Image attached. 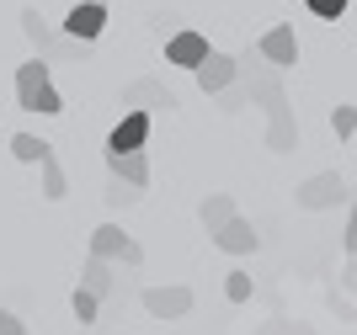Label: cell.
Instances as JSON below:
<instances>
[{"instance_id": "1", "label": "cell", "mask_w": 357, "mask_h": 335, "mask_svg": "<svg viewBox=\"0 0 357 335\" xmlns=\"http://www.w3.org/2000/svg\"><path fill=\"white\" fill-rule=\"evenodd\" d=\"M16 107H22V112H43V117H59L64 112V96L54 91L43 59H32V64L16 70Z\"/></svg>"}, {"instance_id": "2", "label": "cell", "mask_w": 357, "mask_h": 335, "mask_svg": "<svg viewBox=\"0 0 357 335\" xmlns=\"http://www.w3.org/2000/svg\"><path fill=\"white\" fill-rule=\"evenodd\" d=\"M91 256L107 266H144V245H139L134 234H123L118 224H102V229L91 234Z\"/></svg>"}, {"instance_id": "3", "label": "cell", "mask_w": 357, "mask_h": 335, "mask_svg": "<svg viewBox=\"0 0 357 335\" xmlns=\"http://www.w3.org/2000/svg\"><path fill=\"white\" fill-rule=\"evenodd\" d=\"M294 203L304 208V213H326V208L347 203V181H342V171H314L310 181L294 192Z\"/></svg>"}, {"instance_id": "4", "label": "cell", "mask_w": 357, "mask_h": 335, "mask_svg": "<svg viewBox=\"0 0 357 335\" xmlns=\"http://www.w3.org/2000/svg\"><path fill=\"white\" fill-rule=\"evenodd\" d=\"M256 59H261V64H267V70H294L298 64V38H294V27H283V22H278V27H267L261 32V38H256Z\"/></svg>"}, {"instance_id": "5", "label": "cell", "mask_w": 357, "mask_h": 335, "mask_svg": "<svg viewBox=\"0 0 357 335\" xmlns=\"http://www.w3.org/2000/svg\"><path fill=\"white\" fill-rule=\"evenodd\" d=\"M107 32V6H91V0H75L70 11H64V38H70V43H96V38H102Z\"/></svg>"}, {"instance_id": "6", "label": "cell", "mask_w": 357, "mask_h": 335, "mask_svg": "<svg viewBox=\"0 0 357 335\" xmlns=\"http://www.w3.org/2000/svg\"><path fill=\"white\" fill-rule=\"evenodd\" d=\"M208 54H213L208 38H203V32H192V27H181L176 38H165V64H176V70H192V75H197V64H203Z\"/></svg>"}, {"instance_id": "7", "label": "cell", "mask_w": 357, "mask_h": 335, "mask_svg": "<svg viewBox=\"0 0 357 335\" xmlns=\"http://www.w3.org/2000/svg\"><path fill=\"white\" fill-rule=\"evenodd\" d=\"M149 144V112H123V123L107 133V155H139Z\"/></svg>"}, {"instance_id": "8", "label": "cell", "mask_w": 357, "mask_h": 335, "mask_svg": "<svg viewBox=\"0 0 357 335\" xmlns=\"http://www.w3.org/2000/svg\"><path fill=\"white\" fill-rule=\"evenodd\" d=\"M235 80H240L235 54H208L197 64V91H203V96H219V91H229Z\"/></svg>"}, {"instance_id": "9", "label": "cell", "mask_w": 357, "mask_h": 335, "mask_svg": "<svg viewBox=\"0 0 357 335\" xmlns=\"http://www.w3.org/2000/svg\"><path fill=\"white\" fill-rule=\"evenodd\" d=\"M144 309L149 320H181L192 314V288H144Z\"/></svg>"}, {"instance_id": "10", "label": "cell", "mask_w": 357, "mask_h": 335, "mask_svg": "<svg viewBox=\"0 0 357 335\" xmlns=\"http://www.w3.org/2000/svg\"><path fill=\"white\" fill-rule=\"evenodd\" d=\"M123 107H128V112H171L176 96H171L160 80H134V86H123Z\"/></svg>"}, {"instance_id": "11", "label": "cell", "mask_w": 357, "mask_h": 335, "mask_svg": "<svg viewBox=\"0 0 357 335\" xmlns=\"http://www.w3.org/2000/svg\"><path fill=\"white\" fill-rule=\"evenodd\" d=\"M213 245L229 250V256H251V250L261 245V234H256V224H251V219H240V213H235V219H229L219 234H213Z\"/></svg>"}, {"instance_id": "12", "label": "cell", "mask_w": 357, "mask_h": 335, "mask_svg": "<svg viewBox=\"0 0 357 335\" xmlns=\"http://www.w3.org/2000/svg\"><path fill=\"white\" fill-rule=\"evenodd\" d=\"M107 171H112V181H123V187L144 192L149 187V155L139 149V155H107Z\"/></svg>"}, {"instance_id": "13", "label": "cell", "mask_w": 357, "mask_h": 335, "mask_svg": "<svg viewBox=\"0 0 357 335\" xmlns=\"http://www.w3.org/2000/svg\"><path fill=\"white\" fill-rule=\"evenodd\" d=\"M197 219H203V229H208V234H219L224 224L235 219V197H229V192H208V197L197 203Z\"/></svg>"}, {"instance_id": "14", "label": "cell", "mask_w": 357, "mask_h": 335, "mask_svg": "<svg viewBox=\"0 0 357 335\" xmlns=\"http://www.w3.org/2000/svg\"><path fill=\"white\" fill-rule=\"evenodd\" d=\"M22 32L32 38L38 59H48V54H54V43H59V32H54V27L43 22V11H38V6H27V11H22Z\"/></svg>"}, {"instance_id": "15", "label": "cell", "mask_w": 357, "mask_h": 335, "mask_svg": "<svg viewBox=\"0 0 357 335\" xmlns=\"http://www.w3.org/2000/svg\"><path fill=\"white\" fill-rule=\"evenodd\" d=\"M80 288H86L91 298L102 304L107 293H112V266H107V261H96V256H86V272H80Z\"/></svg>"}, {"instance_id": "16", "label": "cell", "mask_w": 357, "mask_h": 335, "mask_svg": "<svg viewBox=\"0 0 357 335\" xmlns=\"http://www.w3.org/2000/svg\"><path fill=\"white\" fill-rule=\"evenodd\" d=\"M38 165H43V197H48V203H64V192H70V181H64V165L54 160V149H48V155H43Z\"/></svg>"}, {"instance_id": "17", "label": "cell", "mask_w": 357, "mask_h": 335, "mask_svg": "<svg viewBox=\"0 0 357 335\" xmlns=\"http://www.w3.org/2000/svg\"><path fill=\"white\" fill-rule=\"evenodd\" d=\"M48 149H54V144H43V139H32V133H16V139H11V155H16L22 165H38V160L48 155Z\"/></svg>"}, {"instance_id": "18", "label": "cell", "mask_w": 357, "mask_h": 335, "mask_svg": "<svg viewBox=\"0 0 357 335\" xmlns=\"http://www.w3.org/2000/svg\"><path fill=\"white\" fill-rule=\"evenodd\" d=\"M70 309H75V320H80V325H96V320H102V304H96L86 288H75V293H70Z\"/></svg>"}, {"instance_id": "19", "label": "cell", "mask_w": 357, "mask_h": 335, "mask_svg": "<svg viewBox=\"0 0 357 335\" xmlns=\"http://www.w3.org/2000/svg\"><path fill=\"white\" fill-rule=\"evenodd\" d=\"M251 272H229V277H224V298H229V304H251Z\"/></svg>"}, {"instance_id": "20", "label": "cell", "mask_w": 357, "mask_h": 335, "mask_svg": "<svg viewBox=\"0 0 357 335\" xmlns=\"http://www.w3.org/2000/svg\"><path fill=\"white\" fill-rule=\"evenodd\" d=\"M331 128H336V139L347 144V139L357 133V107H352V102H342L336 112H331Z\"/></svg>"}, {"instance_id": "21", "label": "cell", "mask_w": 357, "mask_h": 335, "mask_svg": "<svg viewBox=\"0 0 357 335\" xmlns=\"http://www.w3.org/2000/svg\"><path fill=\"white\" fill-rule=\"evenodd\" d=\"M213 102H219V112H240V107L251 102V86H245V80H235V86H229V91H219Z\"/></svg>"}, {"instance_id": "22", "label": "cell", "mask_w": 357, "mask_h": 335, "mask_svg": "<svg viewBox=\"0 0 357 335\" xmlns=\"http://www.w3.org/2000/svg\"><path fill=\"white\" fill-rule=\"evenodd\" d=\"M144 192H134V187H123V181H107V208H134Z\"/></svg>"}, {"instance_id": "23", "label": "cell", "mask_w": 357, "mask_h": 335, "mask_svg": "<svg viewBox=\"0 0 357 335\" xmlns=\"http://www.w3.org/2000/svg\"><path fill=\"white\" fill-rule=\"evenodd\" d=\"M310 16H320V22H342L347 0H310Z\"/></svg>"}, {"instance_id": "24", "label": "cell", "mask_w": 357, "mask_h": 335, "mask_svg": "<svg viewBox=\"0 0 357 335\" xmlns=\"http://www.w3.org/2000/svg\"><path fill=\"white\" fill-rule=\"evenodd\" d=\"M0 335H27V325L16 320L11 309H0Z\"/></svg>"}, {"instance_id": "25", "label": "cell", "mask_w": 357, "mask_h": 335, "mask_svg": "<svg viewBox=\"0 0 357 335\" xmlns=\"http://www.w3.org/2000/svg\"><path fill=\"white\" fill-rule=\"evenodd\" d=\"M342 245H347V256H357V208L347 213V234H342Z\"/></svg>"}, {"instance_id": "26", "label": "cell", "mask_w": 357, "mask_h": 335, "mask_svg": "<svg viewBox=\"0 0 357 335\" xmlns=\"http://www.w3.org/2000/svg\"><path fill=\"white\" fill-rule=\"evenodd\" d=\"M91 6H107V0H91Z\"/></svg>"}]
</instances>
